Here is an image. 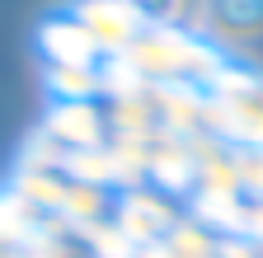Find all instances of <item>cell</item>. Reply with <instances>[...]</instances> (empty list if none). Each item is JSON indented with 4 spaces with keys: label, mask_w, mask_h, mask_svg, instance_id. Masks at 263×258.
I'll use <instances>...</instances> for the list:
<instances>
[{
    "label": "cell",
    "mask_w": 263,
    "mask_h": 258,
    "mask_svg": "<svg viewBox=\"0 0 263 258\" xmlns=\"http://www.w3.org/2000/svg\"><path fill=\"white\" fill-rule=\"evenodd\" d=\"M212 24L230 43L263 38V0H212Z\"/></svg>",
    "instance_id": "obj_1"
},
{
    "label": "cell",
    "mask_w": 263,
    "mask_h": 258,
    "mask_svg": "<svg viewBox=\"0 0 263 258\" xmlns=\"http://www.w3.org/2000/svg\"><path fill=\"white\" fill-rule=\"evenodd\" d=\"M118 10H127L137 24H151V28H183L202 14L207 0H113Z\"/></svg>",
    "instance_id": "obj_2"
}]
</instances>
